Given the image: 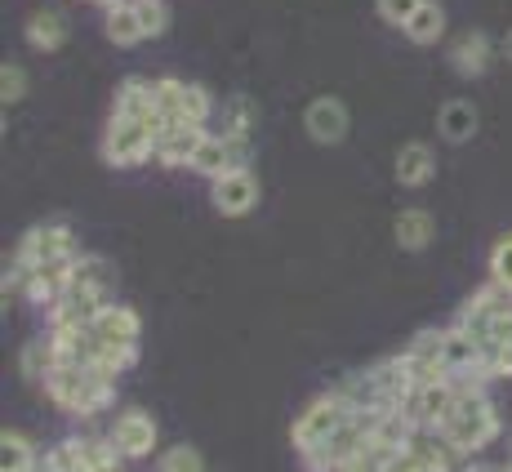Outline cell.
<instances>
[{"label":"cell","instance_id":"cell-6","mask_svg":"<svg viewBox=\"0 0 512 472\" xmlns=\"http://www.w3.org/2000/svg\"><path fill=\"white\" fill-rule=\"evenodd\" d=\"M250 156H254V139H236V134L214 130V134L201 139V147H196V156H192L187 170H196L201 179H219V174H228V170H245Z\"/></svg>","mask_w":512,"mask_h":472},{"label":"cell","instance_id":"cell-7","mask_svg":"<svg viewBox=\"0 0 512 472\" xmlns=\"http://www.w3.org/2000/svg\"><path fill=\"white\" fill-rule=\"evenodd\" d=\"M76 254H81V241H76V232L67 228L63 219H49V223H36V228L23 232L14 259H23V263H49V259H76Z\"/></svg>","mask_w":512,"mask_h":472},{"label":"cell","instance_id":"cell-26","mask_svg":"<svg viewBox=\"0 0 512 472\" xmlns=\"http://www.w3.org/2000/svg\"><path fill=\"white\" fill-rule=\"evenodd\" d=\"M18 366H23V379L27 383H45V375L54 370V343H49V334H36V339L23 343V357H18Z\"/></svg>","mask_w":512,"mask_h":472},{"label":"cell","instance_id":"cell-38","mask_svg":"<svg viewBox=\"0 0 512 472\" xmlns=\"http://www.w3.org/2000/svg\"><path fill=\"white\" fill-rule=\"evenodd\" d=\"M504 472H512V464H508V468H504Z\"/></svg>","mask_w":512,"mask_h":472},{"label":"cell","instance_id":"cell-3","mask_svg":"<svg viewBox=\"0 0 512 472\" xmlns=\"http://www.w3.org/2000/svg\"><path fill=\"white\" fill-rule=\"evenodd\" d=\"M103 161L112 170H134V165L156 161V130L147 121L112 112V121L103 130Z\"/></svg>","mask_w":512,"mask_h":472},{"label":"cell","instance_id":"cell-25","mask_svg":"<svg viewBox=\"0 0 512 472\" xmlns=\"http://www.w3.org/2000/svg\"><path fill=\"white\" fill-rule=\"evenodd\" d=\"M259 130V103L250 94H232L223 103V134H236V139H254Z\"/></svg>","mask_w":512,"mask_h":472},{"label":"cell","instance_id":"cell-34","mask_svg":"<svg viewBox=\"0 0 512 472\" xmlns=\"http://www.w3.org/2000/svg\"><path fill=\"white\" fill-rule=\"evenodd\" d=\"M383 472H432V468L423 464L415 450H401V455H392V459H388V468H383Z\"/></svg>","mask_w":512,"mask_h":472},{"label":"cell","instance_id":"cell-23","mask_svg":"<svg viewBox=\"0 0 512 472\" xmlns=\"http://www.w3.org/2000/svg\"><path fill=\"white\" fill-rule=\"evenodd\" d=\"M401 32H406L410 45H437L441 36H446V9H441L437 0H423Z\"/></svg>","mask_w":512,"mask_h":472},{"label":"cell","instance_id":"cell-10","mask_svg":"<svg viewBox=\"0 0 512 472\" xmlns=\"http://www.w3.org/2000/svg\"><path fill=\"white\" fill-rule=\"evenodd\" d=\"M303 130H308V139L321 143V147L343 143L352 130V116H348V107H343V98H334V94L312 98L308 112H303Z\"/></svg>","mask_w":512,"mask_h":472},{"label":"cell","instance_id":"cell-35","mask_svg":"<svg viewBox=\"0 0 512 472\" xmlns=\"http://www.w3.org/2000/svg\"><path fill=\"white\" fill-rule=\"evenodd\" d=\"M490 339H499V343H512V303L504 312L495 317V330H490Z\"/></svg>","mask_w":512,"mask_h":472},{"label":"cell","instance_id":"cell-32","mask_svg":"<svg viewBox=\"0 0 512 472\" xmlns=\"http://www.w3.org/2000/svg\"><path fill=\"white\" fill-rule=\"evenodd\" d=\"M490 281H499L512 294V232L499 236L495 250H490Z\"/></svg>","mask_w":512,"mask_h":472},{"label":"cell","instance_id":"cell-31","mask_svg":"<svg viewBox=\"0 0 512 472\" xmlns=\"http://www.w3.org/2000/svg\"><path fill=\"white\" fill-rule=\"evenodd\" d=\"M23 94H27V67L23 63H5L0 67V103L14 107V103H23Z\"/></svg>","mask_w":512,"mask_h":472},{"label":"cell","instance_id":"cell-28","mask_svg":"<svg viewBox=\"0 0 512 472\" xmlns=\"http://www.w3.org/2000/svg\"><path fill=\"white\" fill-rule=\"evenodd\" d=\"M130 5H134V14H139L147 41L165 36V27H170V5H165V0H130Z\"/></svg>","mask_w":512,"mask_h":472},{"label":"cell","instance_id":"cell-27","mask_svg":"<svg viewBox=\"0 0 512 472\" xmlns=\"http://www.w3.org/2000/svg\"><path fill=\"white\" fill-rule=\"evenodd\" d=\"M45 472H90L85 468V455H81V437L58 441V446L45 455Z\"/></svg>","mask_w":512,"mask_h":472},{"label":"cell","instance_id":"cell-5","mask_svg":"<svg viewBox=\"0 0 512 472\" xmlns=\"http://www.w3.org/2000/svg\"><path fill=\"white\" fill-rule=\"evenodd\" d=\"M352 410H348V401L339 397V392H326V397H317L312 406H303V415L294 419V428H290V441H294V450L299 455H308V450H317L321 441L330 437L334 428L348 419Z\"/></svg>","mask_w":512,"mask_h":472},{"label":"cell","instance_id":"cell-18","mask_svg":"<svg viewBox=\"0 0 512 472\" xmlns=\"http://www.w3.org/2000/svg\"><path fill=\"white\" fill-rule=\"evenodd\" d=\"M205 125H165L161 139H156V161L170 165V170H179V165H192L196 147L205 139Z\"/></svg>","mask_w":512,"mask_h":472},{"label":"cell","instance_id":"cell-14","mask_svg":"<svg viewBox=\"0 0 512 472\" xmlns=\"http://www.w3.org/2000/svg\"><path fill=\"white\" fill-rule=\"evenodd\" d=\"M112 441L125 459H147L156 450V419L147 410H121L112 424Z\"/></svg>","mask_w":512,"mask_h":472},{"label":"cell","instance_id":"cell-12","mask_svg":"<svg viewBox=\"0 0 512 472\" xmlns=\"http://www.w3.org/2000/svg\"><path fill=\"white\" fill-rule=\"evenodd\" d=\"M98 334V343H107V348H121V352H139V334H143V321L139 312L130 308V303H107L103 312H98V321L90 326Z\"/></svg>","mask_w":512,"mask_h":472},{"label":"cell","instance_id":"cell-36","mask_svg":"<svg viewBox=\"0 0 512 472\" xmlns=\"http://www.w3.org/2000/svg\"><path fill=\"white\" fill-rule=\"evenodd\" d=\"M459 472H504V468H499V464H464Z\"/></svg>","mask_w":512,"mask_h":472},{"label":"cell","instance_id":"cell-24","mask_svg":"<svg viewBox=\"0 0 512 472\" xmlns=\"http://www.w3.org/2000/svg\"><path fill=\"white\" fill-rule=\"evenodd\" d=\"M41 468V455L36 446L23 437V432H0V472H36Z\"/></svg>","mask_w":512,"mask_h":472},{"label":"cell","instance_id":"cell-2","mask_svg":"<svg viewBox=\"0 0 512 472\" xmlns=\"http://www.w3.org/2000/svg\"><path fill=\"white\" fill-rule=\"evenodd\" d=\"M41 388H45V397L54 401L58 410H67V415H81V419L98 415V410L112 406V397H116V383L98 379L90 366H67V361H58V366L49 370Z\"/></svg>","mask_w":512,"mask_h":472},{"label":"cell","instance_id":"cell-9","mask_svg":"<svg viewBox=\"0 0 512 472\" xmlns=\"http://www.w3.org/2000/svg\"><path fill=\"white\" fill-rule=\"evenodd\" d=\"M259 179H254V170L245 165V170H228L219 174V179H210V205L223 214V219H245V214L259 205Z\"/></svg>","mask_w":512,"mask_h":472},{"label":"cell","instance_id":"cell-37","mask_svg":"<svg viewBox=\"0 0 512 472\" xmlns=\"http://www.w3.org/2000/svg\"><path fill=\"white\" fill-rule=\"evenodd\" d=\"M499 54H504V58H508V63H512V27H508V36H504V45H499Z\"/></svg>","mask_w":512,"mask_h":472},{"label":"cell","instance_id":"cell-30","mask_svg":"<svg viewBox=\"0 0 512 472\" xmlns=\"http://www.w3.org/2000/svg\"><path fill=\"white\" fill-rule=\"evenodd\" d=\"M156 472H205V459H201V450H192V446H170L156 459Z\"/></svg>","mask_w":512,"mask_h":472},{"label":"cell","instance_id":"cell-20","mask_svg":"<svg viewBox=\"0 0 512 472\" xmlns=\"http://www.w3.org/2000/svg\"><path fill=\"white\" fill-rule=\"evenodd\" d=\"M392 236H397L401 250L419 254V250H428V245L437 241V219H432L423 205H410V210L397 214V223H392Z\"/></svg>","mask_w":512,"mask_h":472},{"label":"cell","instance_id":"cell-4","mask_svg":"<svg viewBox=\"0 0 512 472\" xmlns=\"http://www.w3.org/2000/svg\"><path fill=\"white\" fill-rule=\"evenodd\" d=\"M156 107H161L165 125H210L214 116V98L205 85H192V81H156Z\"/></svg>","mask_w":512,"mask_h":472},{"label":"cell","instance_id":"cell-11","mask_svg":"<svg viewBox=\"0 0 512 472\" xmlns=\"http://www.w3.org/2000/svg\"><path fill=\"white\" fill-rule=\"evenodd\" d=\"M495 41H490L486 32H477V27H468V32H459L455 41H450L446 58L450 67H455V76H464V81H477V76L490 72V63H495Z\"/></svg>","mask_w":512,"mask_h":472},{"label":"cell","instance_id":"cell-17","mask_svg":"<svg viewBox=\"0 0 512 472\" xmlns=\"http://www.w3.org/2000/svg\"><path fill=\"white\" fill-rule=\"evenodd\" d=\"M67 36H72V27H67L63 9H32L23 23V41L36 49V54H58V49L67 45Z\"/></svg>","mask_w":512,"mask_h":472},{"label":"cell","instance_id":"cell-13","mask_svg":"<svg viewBox=\"0 0 512 472\" xmlns=\"http://www.w3.org/2000/svg\"><path fill=\"white\" fill-rule=\"evenodd\" d=\"M112 112L121 116H134V121H147L156 130V139H161L165 121H161V107H156V81H147V76H130V81L116 85V103Z\"/></svg>","mask_w":512,"mask_h":472},{"label":"cell","instance_id":"cell-21","mask_svg":"<svg viewBox=\"0 0 512 472\" xmlns=\"http://www.w3.org/2000/svg\"><path fill=\"white\" fill-rule=\"evenodd\" d=\"M72 285H76V290L103 294V299L112 303V294H116V272H112V263L98 259V254H81V259H76V268H72ZM72 285H67V290H72Z\"/></svg>","mask_w":512,"mask_h":472},{"label":"cell","instance_id":"cell-33","mask_svg":"<svg viewBox=\"0 0 512 472\" xmlns=\"http://www.w3.org/2000/svg\"><path fill=\"white\" fill-rule=\"evenodd\" d=\"M419 5L423 0H374V14H379L388 27H406Z\"/></svg>","mask_w":512,"mask_h":472},{"label":"cell","instance_id":"cell-16","mask_svg":"<svg viewBox=\"0 0 512 472\" xmlns=\"http://www.w3.org/2000/svg\"><path fill=\"white\" fill-rule=\"evenodd\" d=\"M392 174H397L401 188H428L432 179H437V152H432V143H401L397 161H392Z\"/></svg>","mask_w":512,"mask_h":472},{"label":"cell","instance_id":"cell-1","mask_svg":"<svg viewBox=\"0 0 512 472\" xmlns=\"http://www.w3.org/2000/svg\"><path fill=\"white\" fill-rule=\"evenodd\" d=\"M450 383H455L459 397H455V406H450L441 432H446L464 455H472V450L490 446V441L499 437V415L486 397V375H450Z\"/></svg>","mask_w":512,"mask_h":472},{"label":"cell","instance_id":"cell-19","mask_svg":"<svg viewBox=\"0 0 512 472\" xmlns=\"http://www.w3.org/2000/svg\"><path fill=\"white\" fill-rule=\"evenodd\" d=\"M477 130H481V116H477V107L468 103V98H450V103H441V112H437V134L446 143H472L477 139Z\"/></svg>","mask_w":512,"mask_h":472},{"label":"cell","instance_id":"cell-29","mask_svg":"<svg viewBox=\"0 0 512 472\" xmlns=\"http://www.w3.org/2000/svg\"><path fill=\"white\" fill-rule=\"evenodd\" d=\"M481 375L486 379H512V343L490 339L481 348Z\"/></svg>","mask_w":512,"mask_h":472},{"label":"cell","instance_id":"cell-22","mask_svg":"<svg viewBox=\"0 0 512 472\" xmlns=\"http://www.w3.org/2000/svg\"><path fill=\"white\" fill-rule=\"evenodd\" d=\"M103 36H107V41H112L116 49H134L139 41H147V36H143V23H139V14H134L130 0H125V5L103 9Z\"/></svg>","mask_w":512,"mask_h":472},{"label":"cell","instance_id":"cell-8","mask_svg":"<svg viewBox=\"0 0 512 472\" xmlns=\"http://www.w3.org/2000/svg\"><path fill=\"white\" fill-rule=\"evenodd\" d=\"M455 397H459V392H455V383H450V375H446V379L419 383V388L410 392L397 410L415 428H441V424H446V415H450V406H455Z\"/></svg>","mask_w":512,"mask_h":472},{"label":"cell","instance_id":"cell-15","mask_svg":"<svg viewBox=\"0 0 512 472\" xmlns=\"http://www.w3.org/2000/svg\"><path fill=\"white\" fill-rule=\"evenodd\" d=\"M107 308V299L103 294H94V290H67L63 299L54 303V308L45 312L49 317V330H81V326H94L98 321V312Z\"/></svg>","mask_w":512,"mask_h":472}]
</instances>
